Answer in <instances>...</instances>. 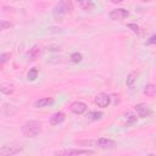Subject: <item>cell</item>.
I'll list each match as a JSON object with an SVG mask.
<instances>
[{
    "mask_svg": "<svg viewBox=\"0 0 156 156\" xmlns=\"http://www.w3.org/2000/svg\"><path fill=\"white\" fill-rule=\"evenodd\" d=\"M39 52H40V50H39L37 46H34L33 49H30V51L28 52V55H29V57H30L32 60H35V57L39 55Z\"/></svg>",
    "mask_w": 156,
    "mask_h": 156,
    "instance_id": "cell-20",
    "label": "cell"
},
{
    "mask_svg": "<svg viewBox=\"0 0 156 156\" xmlns=\"http://www.w3.org/2000/svg\"><path fill=\"white\" fill-rule=\"evenodd\" d=\"M136 78H138V72H135V71H133V72H130L128 74V77H127V85L130 89L134 87V83L136 82Z\"/></svg>",
    "mask_w": 156,
    "mask_h": 156,
    "instance_id": "cell-14",
    "label": "cell"
},
{
    "mask_svg": "<svg viewBox=\"0 0 156 156\" xmlns=\"http://www.w3.org/2000/svg\"><path fill=\"white\" fill-rule=\"evenodd\" d=\"M155 90H156V88H155V85L152 84V83H149V84H146L145 85V88H144V94L146 95V96H149V98H154L155 96Z\"/></svg>",
    "mask_w": 156,
    "mask_h": 156,
    "instance_id": "cell-15",
    "label": "cell"
},
{
    "mask_svg": "<svg viewBox=\"0 0 156 156\" xmlns=\"http://www.w3.org/2000/svg\"><path fill=\"white\" fill-rule=\"evenodd\" d=\"M27 77H28L29 80H35L37 77H38V69L37 68H30L28 74H27Z\"/></svg>",
    "mask_w": 156,
    "mask_h": 156,
    "instance_id": "cell-18",
    "label": "cell"
},
{
    "mask_svg": "<svg viewBox=\"0 0 156 156\" xmlns=\"http://www.w3.org/2000/svg\"><path fill=\"white\" fill-rule=\"evenodd\" d=\"M10 57H11V54H10V52H4V54H1V55H0V65L7 62V61L10 60Z\"/></svg>",
    "mask_w": 156,
    "mask_h": 156,
    "instance_id": "cell-21",
    "label": "cell"
},
{
    "mask_svg": "<svg viewBox=\"0 0 156 156\" xmlns=\"http://www.w3.org/2000/svg\"><path fill=\"white\" fill-rule=\"evenodd\" d=\"M94 102L99 106V107H107L108 105H110V102H111V98H110V95H107V94H105V93H100V94H98L96 96H95V99H94Z\"/></svg>",
    "mask_w": 156,
    "mask_h": 156,
    "instance_id": "cell-6",
    "label": "cell"
},
{
    "mask_svg": "<svg viewBox=\"0 0 156 156\" xmlns=\"http://www.w3.org/2000/svg\"><path fill=\"white\" fill-rule=\"evenodd\" d=\"M71 60H72L73 62L78 63V62H80V61L83 60V56H82L80 52H73V54L71 55Z\"/></svg>",
    "mask_w": 156,
    "mask_h": 156,
    "instance_id": "cell-19",
    "label": "cell"
},
{
    "mask_svg": "<svg viewBox=\"0 0 156 156\" xmlns=\"http://www.w3.org/2000/svg\"><path fill=\"white\" fill-rule=\"evenodd\" d=\"M22 133L27 138H35L41 133V123L38 121H28L22 126Z\"/></svg>",
    "mask_w": 156,
    "mask_h": 156,
    "instance_id": "cell-1",
    "label": "cell"
},
{
    "mask_svg": "<svg viewBox=\"0 0 156 156\" xmlns=\"http://www.w3.org/2000/svg\"><path fill=\"white\" fill-rule=\"evenodd\" d=\"M13 27V23L10 21H0V32L5 30V29H10Z\"/></svg>",
    "mask_w": 156,
    "mask_h": 156,
    "instance_id": "cell-17",
    "label": "cell"
},
{
    "mask_svg": "<svg viewBox=\"0 0 156 156\" xmlns=\"http://www.w3.org/2000/svg\"><path fill=\"white\" fill-rule=\"evenodd\" d=\"M65 118H66V115H65L63 112H61V111L55 112V113L50 117V124H52V126H57V124L62 123V122L65 121Z\"/></svg>",
    "mask_w": 156,
    "mask_h": 156,
    "instance_id": "cell-10",
    "label": "cell"
},
{
    "mask_svg": "<svg viewBox=\"0 0 156 156\" xmlns=\"http://www.w3.org/2000/svg\"><path fill=\"white\" fill-rule=\"evenodd\" d=\"M0 91L6 94V95H10L15 91V87L12 84H9V83H2V84H0Z\"/></svg>",
    "mask_w": 156,
    "mask_h": 156,
    "instance_id": "cell-13",
    "label": "cell"
},
{
    "mask_svg": "<svg viewBox=\"0 0 156 156\" xmlns=\"http://www.w3.org/2000/svg\"><path fill=\"white\" fill-rule=\"evenodd\" d=\"M55 102V100L52 98H40L34 102V107L37 108H41V107H48L50 105H52Z\"/></svg>",
    "mask_w": 156,
    "mask_h": 156,
    "instance_id": "cell-9",
    "label": "cell"
},
{
    "mask_svg": "<svg viewBox=\"0 0 156 156\" xmlns=\"http://www.w3.org/2000/svg\"><path fill=\"white\" fill-rule=\"evenodd\" d=\"M73 11V4L71 0H61L55 7H54V15L61 16L66 13H71Z\"/></svg>",
    "mask_w": 156,
    "mask_h": 156,
    "instance_id": "cell-3",
    "label": "cell"
},
{
    "mask_svg": "<svg viewBox=\"0 0 156 156\" xmlns=\"http://www.w3.org/2000/svg\"><path fill=\"white\" fill-rule=\"evenodd\" d=\"M56 155H66V156H71V155H94L95 151L93 150H79V149H68V150H62V151H57L55 152Z\"/></svg>",
    "mask_w": 156,
    "mask_h": 156,
    "instance_id": "cell-4",
    "label": "cell"
},
{
    "mask_svg": "<svg viewBox=\"0 0 156 156\" xmlns=\"http://www.w3.org/2000/svg\"><path fill=\"white\" fill-rule=\"evenodd\" d=\"M127 27H128V28H130V29H132V32H134V33H139V27H138L136 24H134V23H128V24H127Z\"/></svg>",
    "mask_w": 156,
    "mask_h": 156,
    "instance_id": "cell-23",
    "label": "cell"
},
{
    "mask_svg": "<svg viewBox=\"0 0 156 156\" xmlns=\"http://www.w3.org/2000/svg\"><path fill=\"white\" fill-rule=\"evenodd\" d=\"M20 151H22V147L18 146H4L2 149H0L1 155H15L18 154Z\"/></svg>",
    "mask_w": 156,
    "mask_h": 156,
    "instance_id": "cell-12",
    "label": "cell"
},
{
    "mask_svg": "<svg viewBox=\"0 0 156 156\" xmlns=\"http://www.w3.org/2000/svg\"><path fill=\"white\" fill-rule=\"evenodd\" d=\"M128 16H129V12L124 9H116V10H112L108 13V17L112 21H122V20L127 18Z\"/></svg>",
    "mask_w": 156,
    "mask_h": 156,
    "instance_id": "cell-5",
    "label": "cell"
},
{
    "mask_svg": "<svg viewBox=\"0 0 156 156\" xmlns=\"http://www.w3.org/2000/svg\"><path fill=\"white\" fill-rule=\"evenodd\" d=\"M77 4L82 10L88 11V12H90L95 9V4L91 0H77Z\"/></svg>",
    "mask_w": 156,
    "mask_h": 156,
    "instance_id": "cell-11",
    "label": "cell"
},
{
    "mask_svg": "<svg viewBox=\"0 0 156 156\" xmlns=\"http://www.w3.org/2000/svg\"><path fill=\"white\" fill-rule=\"evenodd\" d=\"M126 116H128V117H127L128 123H134V122L136 121V116H135V115H133V113H130V112H127V115H126Z\"/></svg>",
    "mask_w": 156,
    "mask_h": 156,
    "instance_id": "cell-22",
    "label": "cell"
},
{
    "mask_svg": "<svg viewBox=\"0 0 156 156\" xmlns=\"http://www.w3.org/2000/svg\"><path fill=\"white\" fill-rule=\"evenodd\" d=\"M111 2H113V4H118V2H122V1H124V0H110Z\"/></svg>",
    "mask_w": 156,
    "mask_h": 156,
    "instance_id": "cell-25",
    "label": "cell"
},
{
    "mask_svg": "<svg viewBox=\"0 0 156 156\" xmlns=\"http://www.w3.org/2000/svg\"><path fill=\"white\" fill-rule=\"evenodd\" d=\"M77 144L93 145V146H98L100 149H112L116 145V141L112 139H107V138H99L98 140H80V141H77Z\"/></svg>",
    "mask_w": 156,
    "mask_h": 156,
    "instance_id": "cell-2",
    "label": "cell"
},
{
    "mask_svg": "<svg viewBox=\"0 0 156 156\" xmlns=\"http://www.w3.org/2000/svg\"><path fill=\"white\" fill-rule=\"evenodd\" d=\"M155 38H156V35H151V37H150V40L146 41V45H151V44H154V43H155Z\"/></svg>",
    "mask_w": 156,
    "mask_h": 156,
    "instance_id": "cell-24",
    "label": "cell"
},
{
    "mask_svg": "<svg viewBox=\"0 0 156 156\" xmlns=\"http://www.w3.org/2000/svg\"><path fill=\"white\" fill-rule=\"evenodd\" d=\"M134 108H135V111H136V113H138V116H139L140 118H145V117H147V116L151 115V110H150L149 105H146V104H144V102L136 104V105L134 106Z\"/></svg>",
    "mask_w": 156,
    "mask_h": 156,
    "instance_id": "cell-7",
    "label": "cell"
},
{
    "mask_svg": "<svg viewBox=\"0 0 156 156\" xmlns=\"http://www.w3.org/2000/svg\"><path fill=\"white\" fill-rule=\"evenodd\" d=\"M87 108H88V106H87L84 102H82V101H74V102H72L71 106H69V110H71L73 113H76V115H82V113H84V112L87 111Z\"/></svg>",
    "mask_w": 156,
    "mask_h": 156,
    "instance_id": "cell-8",
    "label": "cell"
},
{
    "mask_svg": "<svg viewBox=\"0 0 156 156\" xmlns=\"http://www.w3.org/2000/svg\"><path fill=\"white\" fill-rule=\"evenodd\" d=\"M141 1H149V0H141Z\"/></svg>",
    "mask_w": 156,
    "mask_h": 156,
    "instance_id": "cell-26",
    "label": "cell"
},
{
    "mask_svg": "<svg viewBox=\"0 0 156 156\" xmlns=\"http://www.w3.org/2000/svg\"><path fill=\"white\" fill-rule=\"evenodd\" d=\"M102 116H104V113L102 112H98V111H90V112H88L87 113V117L89 118V119H91V121H98V119H101L102 118Z\"/></svg>",
    "mask_w": 156,
    "mask_h": 156,
    "instance_id": "cell-16",
    "label": "cell"
}]
</instances>
